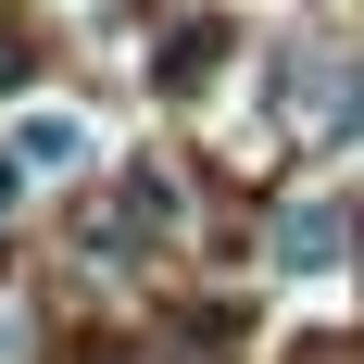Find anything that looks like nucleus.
I'll return each instance as SVG.
<instances>
[{
    "label": "nucleus",
    "instance_id": "f03ea898",
    "mask_svg": "<svg viewBox=\"0 0 364 364\" xmlns=\"http://www.w3.org/2000/svg\"><path fill=\"white\" fill-rule=\"evenodd\" d=\"M88 151H101L88 113H26V126H13V176H75Z\"/></svg>",
    "mask_w": 364,
    "mask_h": 364
},
{
    "label": "nucleus",
    "instance_id": "f257e3e1",
    "mask_svg": "<svg viewBox=\"0 0 364 364\" xmlns=\"http://www.w3.org/2000/svg\"><path fill=\"white\" fill-rule=\"evenodd\" d=\"M339 252H352L339 201H289L277 214V277H339Z\"/></svg>",
    "mask_w": 364,
    "mask_h": 364
}]
</instances>
